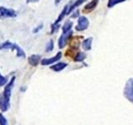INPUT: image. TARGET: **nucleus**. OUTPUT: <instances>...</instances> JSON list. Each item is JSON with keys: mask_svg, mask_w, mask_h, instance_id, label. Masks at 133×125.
Segmentation results:
<instances>
[{"mask_svg": "<svg viewBox=\"0 0 133 125\" xmlns=\"http://www.w3.org/2000/svg\"><path fill=\"white\" fill-rule=\"evenodd\" d=\"M91 43H92V38H88L82 42V48L86 51H89L91 48Z\"/></svg>", "mask_w": 133, "mask_h": 125, "instance_id": "nucleus-9", "label": "nucleus"}, {"mask_svg": "<svg viewBox=\"0 0 133 125\" xmlns=\"http://www.w3.org/2000/svg\"><path fill=\"white\" fill-rule=\"evenodd\" d=\"M72 35V30L62 33V34L61 35V37L59 38V40H58V46H59L60 48H63L65 46L68 44V41L70 40Z\"/></svg>", "mask_w": 133, "mask_h": 125, "instance_id": "nucleus-3", "label": "nucleus"}, {"mask_svg": "<svg viewBox=\"0 0 133 125\" xmlns=\"http://www.w3.org/2000/svg\"><path fill=\"white\" fill-rule=\"evenodd\" d=\"M38 0H27V3H35V2H37Z\"/></svg>", "mask_w": 133, "mask_h": 125, "instance_id": "nucleus-21", "label": "nucleus"}, {"mask_svg": "<svg viewBox=\"0 0 133 125\" xmlns=\"http://www.w3.org/2000/svg\"><path fill=\"white\" fill-rule=\"evenodd\" d=\"M0 125H8V121L3 114H0Z\"/></svg>", "mask_w": 133, "mask_h": 125, "instance_id": "nucleus-19", "label": "nucleus"}, {"mask_svg": "<svg viewBox=\"0 0 133 125\" xmlns=\"http://www.w3.org/2000/svg\"><path fill=\"white\" fill-rule=\"evenodd\" d=\"M14 82L15 77H12L9 83L6 85L3 94L0 96V109H1L2 112H6L10 108V97Z\"/></svg>", "mask_w": 133, "mask_h": 125, "instance_id": "nucleus-1", "label": "nucleus"}, {"mask_svg": "<svg viewBox=\"0 0 133 125\" xmlns=\"http://www.w3.org/2000/svg\"><path fill=\"white\" fill-rule=\"evenodd\" d=\"M84 1H85V0H77V1L75 2L73 4H72L71 6H69V8H68V14H69L71 12L73 11L77 7L80 6L81 4H82Z\"/></svg>", "mask_w": 133, "mask_h": 125, "instance_id": "nucleus-12", "label": "nucleus"}, {"mask_svg": "<svg viewBox=\"0 0 133 125\" xmlns=\"http://www.w3.org/2000/svg\"><path fill=\"white\" fill-rule=\"evenodd\" d=\"M72 24H73L72 22H71V21H66V22L64 23L63 27H62V31H63V33L70 31L71 29H72Z\"/></svg>", "mask_w": 133, "mask_h": 125, "instance_id": "nucleus-15", "label": "nucleus"}, {"mask_svg": "<svg viewBox=\"0 0 133 125\" xmlns=\"http://www.w3.org/2000/svg\"><path fill=\"white\" fill-rule=\"evenodd\" d=\"M62 56V53L59 52V53H57L56 54V55L54 56V57H52V58H44V59L41 60V64H42V65H44V66H46V65H50V64H53V63L57 62V60L61 59Z\"/></svg>", "mask_w": 133, "mask_h": 125, "instance_id": "nucleus-6", "label": "nucleus"}, {"mask_svg": "<svg viewBox=\"0 0 133 125\" xmlns=\"http://www.w3.org/2000/svg\"><path fill=\"white\" fill-rule=\"evenodd\" d=\"M86 57H87V55L84 53L79 52V53H77L76 57L74 58V61L75 62H82L86 58Z\"/></svg>", "mask_w": 133, "mask_h": 125, "instance_id": "nucleus-14", "label": "nucleus"}, {"mask_svg": "<svg viewBox=\"0 0 133 125\" xmlns=\"http://www.w3.org/2000/svg\"><path fill=\"white\" fill-rule=\"evenodd\" d=\"M98 3V0H92L91 2H90L89 3H87V5L84 7V11H91L93 10L94 8L97 7Z\"/></svg>", "mask_w": 133, "mask_h": 125, "instance_id": "nucleus-11", "label": "nucleus"}, {"mask_svg": "<svg viewBox=\"0 0 133 125\" xmlns=\"http://www.w3.org/2000/svg\"><path fill=\"white\" fill-rule=\"evenodd\" d=\"M8 83V78L3 77V75L0 73V87H3Z\"/></svg>", "mask_w": 133, "mask_h": 125, "instance_id": "nucleus-18", "label": "nucleus"}, {"mask_svg": "<svg viewBox=\"0 0 133 125\" xmlns=\"http://www.w3.org/2000/svg\"><path fill=\"white\" fill-rule=\"evenodd\" d=\"M66 66H68V64L61 62V63H57V64L52 65L51 67H50V68L53 71H55V72H60V71L63 70Z\"/></svg>", "mask_w": 133, "mask_h": 125, "instance_id": "nucleus-8", "label": "nucleus"}, {"mask_svg": "<svg viewBox=\"0 0 133 125\" xmlns=\"http://www.w3.org/2000/svg\"><path fill=\"white\" fill-rule=\"evenodd\" d=\"M42 28H43V24H41L40 26H38V28H36L34 29V30H33V33H36L37 32H38V31L40 30V29H42Z\"/></svg>", "mask_w": 133, "mask_h": 125, "instance_id": "nucleus-20", "label": "nucleus"}, {"mask_svg": "<svg viewBox=\"0 0 133 125\" xmlns=\"http://www.w3.org/2000/svg\"><path fill=\"white\" fill-rule=\"evenodd\" d=\"M12 50H15V51L17 52V56H18V57L25 58V53H24V51L19 47L18 44L14 43V45H12Z\"/></svg>", "mask_w": 133, "mask_h": 125, "instance_id": "nucleus-10", "label": "nucleus"}, {"mask_svg": "<svg viewBox=\"0 0 133 125\" xmlns=\"http://www.w3.org/2000/svg\"><path fill=\"white\" fill-rule=\"evenodd\" d=\"M28 64H29L33 66V67H36L39 64V62L41 60V56L37 55V54H32V55L28 57Z\"/></svg>", "mask_w": 133, "mask_h": 125, "instance_id": "nucleus-7", "label": "nucleus"}, {"mask_svg": "<svg viewBox=\"0 0 133 125\" xmlns=\"http://www.w3.org/2000/svg\"><path fill=\"white\" fill-rule=\"evenodd\" d=\"M14 43H10L9 41H6L4 43L0 44V50H6V49H12Z\"/></svg>", "mask_w": 133, "mask_h": 125, "instance_id": "nucleus-13", "label": "nucleus"}, {"mask_svg": "<svg viewBox=\"0 0 133 125\" xmlns=\"http://www.w3.org/2000/svg\"><path fill=\"white\" fill-rule=\"evenodd\" d=\"M17 12L14 9H9L4 7H0V18H15Z\"/></svg>", "mask_w": 133, "mask_h": 125, "instance_id": "nucleus-5", "label": "nucleus"}, {"mask_svg": "<svg viewBox=\"0 0 133 125\" xmlns=\"http://www.w3.org/2000/svg\"><path fill=\"white\" fill-rule=\"evenodd\" d=\"M53 47H54L53 41L52 40H50L48 43H47V46H46V51H47V52H51V51H52Z\"/></svg>", "mask_w": 133, "mask_h": 125, "instance_id": "nucleus-17", "label": "nucleus"}, {"mask_svg": "<svg viewBox=\"0 0 133 125\" xmlns=\"http://www.w3.org/2000/svg\"><path fill=\"white\" fill-rule=\"evenodd\" d=\"M77 16H78V10H77L76 12H75V14H74V15H72V18H75V17H77Z\"/></svg>", "mask_w": 133, "mask_h": 125, "instance_id": "nucleus-22", "label": "nucleus"}, {"mask_svg": "<svg viewBox=\"0 0 133 125\" xmlns=\"http://www.w3.org/2000/svg\"><path fill=\"white\" fill-rule=\"evenodd\" d=\"M123 94L125 98L133 103V78H129L127 81L123 90Z\"/></svg>", "mask_w": 133, "mask_h": 125, "instance_id": "nucleus-2", "label": "nucleus"}, {"mask_svg": "<svg viewBox=\"0 0 133 125\" xmlns=\"http://www.w3.org/2000/svg\"><path fill=\"white\" fill-rule=\"evenodd\" d=\"M126 0H108V3H107V7L111 8L112 7H114L115 5L118 3H123L125 2Z\"/></svg>", "mask_w": 133, "mask_h": 125, "instance_id": "nucleus-16", "label": "nucleus"}, {"mask_svg": "<svg viewBox=\"0 0 133 125\" xmlns=\"http://www.w3.org/2000/svg\"><path fill=\"white\" fill-rule=\"evenodd\" d=\"M78 23L76 26V30L77 31H83L88 28L89 26V21L85 16H81L78 18Z\"/></svg>", "mask_w": 133, "mask_h": 125, "instance_id": "nucleus-4", "label": "nucleus"}]
</instances>
